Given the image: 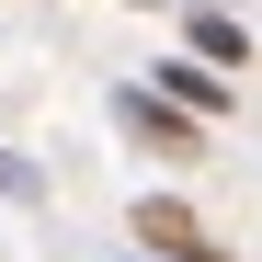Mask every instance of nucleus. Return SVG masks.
Instances as JSON below:
<instances>
[{"mask_svg":"<svg viewBox=\"0 0 262 262\" xmlns=\"http://www.w3.org/2000/svg\"><path fill=\"white\" fill-rule=\"evenodd\" d=\"M114 125H125L137 148H160V160H194V148H205V125H194V114H171L160 92H114Z\"/></svg>","mask_w":262,"mask_h":262,"instance_id":"1","label":"nucleus"},{"mask_svg":"<svg viewBox=\"0 0 262 262\" xmlns=\"http://www.w3.org/2000/svg\"><path fill=\"white\" fill-rule=\"evenodd\" d=\"M137 239H148L160 262H205V228H194V216L171 205V194H148V205H137Z\"/></svg>","mask_w":262,"mask_h":262,"instance_id":"2","label":"nucleus"},{"mask_svg":"<svg viewBox=\"0 0 262 262\" xmlns=\"http://www.w3.org/2000/svg\"><path fill=\"white\" fill-rule=\"evenodd\" d=\"M160 103L205 125V114H216V103H228V92H216V69H194V57H160Z\"/></svg>","mask_w":262,"mask_h":262,"instance_id":"3","label":"nucleus"},{"mask_svg":"<svg viewBox=\"0 0 262 262\" xmlns=\"http://www.w3.org/2000/svg\"><path fill=\"white\" fill-rule=\"evenodd\" d=\"M183 34H194V57H205V69H251V34H239L228 12H183Z\"/></svg>","mask_w":262,"mask_h":262,"instance_id":"4","label":"nucleus"},{"mask_svg":"<svg viewBox=\"0 0 262 262\" xmlns=\"http://www.w3.org/2000/svg\"><path fill=\"white\" fill-rule=\"evenodd\" d=\"M0 194H12V205H34V194H46V171H34V160H12V148H0Z\"/></svg>","mask_w":262,"mask_h":262,"instance_id":"5","label":"nucleus"}]
</instances>
